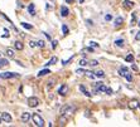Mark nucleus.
<instances>
[{
    "mask_svg": "<svg viewBox=\"0 0 140 127\" xmlns=\"http://www.w3.org/2000/svg\"><path fill=\"white\" fill-rule=\"evenodd\" d=\"M76 112V106L73 104H65L61 107V110H59V113H61L62 116H67V115H72Z\"/></svg>",
    "mask_w": 140,
    "mask_h": 127,
    "instance_id": "nucleus-1",
    "label": "nucleus"
},
{
    "mask_svg": "<svg viewBox=\"0 0 140 127\" xmlns=\"http://www.w3.org/2000/svg\"><path fill=\"white\" fill-rule=\"evenodd\" d=\"M32 120H33L34 125L38 126V127H43V126H44V120H43L41 116H39L38 113H33V115H32Z\"/></svg>",
    "mask_w": 140,
    "mask_h": 127,
    "instance_id": "nucleus-2",
    "label": "nucleus"
},
{
    "mask_svg": "<svg viewBox=\"0 0 140 127\" xmlns=\"http://www.w3.org/2000/svg\"><path fill=\"white\" fill-rule=\"evenodd\" d=\"M20 76V73H15V72H4L0 73V79H10V78H18Z\"/></svg>",
    "mask_w": 140,
    "mask_h": 127,
    "instance_id": "nucleus-3",
    "label": "nucleus"
},
{
    "mask_svg": "<svg viewBox=\"0 0 140 127\" xmlns=\"http://www.w3.org/2000/svg\"><path fill=\"white\" fill-rule=\"evenodd\" d=\"M39 104V99L37 98V97H29L28 98V106L29 107H37V106Z\"/></svg>",
    "mask_w": 140,
    "mask_h": 127,
    "instance_id": "nucleus-4",
    "label": "nucleus"
},
{
    "mask_svg": "<svg viewBox=\"0 0 140 127\" xmlns=\"http://www.w3.org/2000/svg\"><path fill=\"white\" fill-rule=\"evenodd\" d=\"M58 93L61 96H66L68 93V86L67 84H62V86L59 87V89H58Z\"/></svg>",
    "mask_w": 140,
    "mask_h": 127,
    "instance_id": "nucleus-5",
    "label": "nucleus"
},
{
    "mask_svg": "<svg viewBox=\"0 0 140 127\" xmlns=\"http://www.w3.org/2000/svg\"><path fill=\"white\" fill-rule=\"evenodd\" d=\"M0 117H1V120H3L4 122H8V123H9V122H11V120H13V118H11V116H10L8 112H3Z\"/></svg>",
    "mask_w": 140,
    "mask_h": 127,
    "instance_id": "nucleus-6",
    "label": "nucleus"
},
{
    "mask_svg": "<svg viewBox=\"0 0 140 127\" xmlns=\"http://www.w3.org/2000/svg\"><path fill=\"white\" fill-rule=\"evenodd\" d=\"M123 23H124V18H123V16H117V18L114 20V25H115L116 28H117V27H121Z\"/></svg>",
    "mask_w": 140,
    "mask_h": 127,
    "instance_id": "nucleus-7",
    "label": "nucleus"
},
{
    "mask_svg": "<svg viewBox=\"0 0 140 127\" xmlns=\"http://www.w3.org/2000/svg\"><path fill=\"white\" fill-rule=\"evenodd\" d=\"M138 107H139V102L136 99H133V101L129 102V108L130 110H136Z\"/></svg>",
    "mask_w": 140,
    "mask_h": 127,
    "instance_id": "nucleus-8",
    "label": "nucleus"
},
{
    "mask_svg": "<svg viewBox=\"0 0 140 127\" xmlns=\"http://www.w3.org/2000/svg\"><path fill=\"white\" fill-rule=\"evenodd\" d=\"M14 48H15L16 50H23V48H24V44L22 43L20 40H16L15 43H14Z\"/></svg>",
    "mask_w": 140,
    "mask_h": 127,
    "instance_id": "nucleus-9",
    "label": "nucleus"
},
{
    "mask_svg": "<svg viewBox=\"0 0 140 127\" xmlns=\"http://www.w3.org/2000/svg\"><path fill=\"white\" fill-rule=\"evenodd\" d=\"M128 72H129V68H128V67H125V66H123L121 68L119 69V74L121 76V77H125V74H126Z\"/></svg>",
    "mask_w": 140,
    "mask_h": 127,
    "instance_id": "nucleus-10",
    "label": "nucleus"
},
{
    "mask_svg": "<svg viewBox=\"0 0 140 127\" xmlns=\"http://www.w3.org/2000/svg\"><path fill=\"white\" fill-rule=\"evenodd\" d=\"M28 11H29L30 15H35V6H34L33 3H30V4L28 5Z\"/></svg>",
    "mask_w": 140,
    "mask_h": 127,
    "instance_id": "nucleus-11",
    "label": "nucleus"
},
{
    "mask_svg": "<svg viewBox=\"0 0 140 127\" xmlns=\"http://www.w3.org/2000/svg\"><path fill=\"white\" fill-rule=\"evenodd\" d=\"M68 14H70L68 8H67V6H65V5H63V6H61V15H62V16H67Z\"/></svg>",
    "mask_w": 140,
    "mask_h": 127,
    "instance_id": "nucleus-12",
    "label": "nucleus"
},
{
    "mask_svg": "<svg viewBox=\"0 0 140 127\" xmlns=\"http://www.w3.org/2000/svg\"><path fill=\"white\" fill-rule=\"evenodd\" d=\"M8 64H9L8 59H5V58H0V68H4V67H6Z\"/></svg>",
    "mask_w": 140,
    "mask_h": 127,
    "instance_id": "nucleus-13",
    "label": "nucleus"
},
{
    "mask_svg": "<svg viewBox=\"0 0 140 127\" xmlns=\"http://www.w3.org/2000/svg\"><path fill=\"white\" fill-rule=\"evenodd\" d=\"M29 120H30V113L24 112V113L22 115V121H23V122H28Z\"/></svg>",
    "mask_w": 140,
    "mask_h": 127,
    "instance_id": "nucleus-14",
    "label": "nucleus"
},
{
    "mask_svg": "<svg viewBox=\"0 0 140 127\" xmlns=\"http://www.w3.org/2000/svg\"><path fill=\"white\" fill-rule=\"evenodd\" d=\"M124 6H125L126 9H131V8L134 6V3L131 1V0H125V1H124Z\"/></svg>",
    "mask_w": 140,
    "mask_h": 127,
    "instance_id": "nucleus-15",
    "label": "nucleus"
},
{
    "mask_svg": "<svg viewBox=\"0 0 140 127\" xmlns=\"http://www.w3.org/2000/svg\"><path fill=\"white\" fill-rule=\"evenodd\" d=\"M49 73H51L49 69H42V71L38 72V77H43V76H47V74H49Z\"/></svg>",
    "mask_w": 140,
    "mask_h": 127,
    "instance_id": "nucleus-16",
    "label": "nucleus"
},
{
    "mask_svg": "<svg viewBox=\"0 0 140 127\" xmlns=\"http://www.w3.org/2000/svg\"><path fill=\"white\" fill-rule=\"evenodd\" d=\"M115 45L119 48H123L124 47V39H116L115 40Z\"/></svg>",
    "mask_w": 140,
    "mask_h": 127,
    "instance_id": "nucleus-17",
    "label": "nucleus"
},
{
    "mask_svg": "<svg viewBox=\"0 0 140 127\" xmlns=\"http://www.w3.org/2000/svg\"><path fill=\"white\" fill-rule=\"evenodd\" d=\"M79 91H81L85 96H87V97H91V93H88L87 92V89L85 88V86H79Z\"/></svg>",
    "mask_w": 140,
    "mask_h": 127,
    "instance_id": "nucleus-18",
    "label": "nucleus"
},
{
    "mask_svg": "<svg viewBox=\"0 0 140 127\" xmlns=\"http://www.w3.org/2000/svg\"><path fill=\"white\" fill-rule=\"evenodd\" d=\"M57 60H58V58H57V57H52V58L49 59V62H48V63H46V66H51V64H56V63H57Z\"/></svg>",
    "mask_w": 140,
    "mask_h": 127,
    "instance_id": "nucleus-19",
    "label": "nucleus"
},
{
    "mask_svg": "<svg viewBox=\"0 0 140 127\" xmlns=\"http://www.w3.org/2000/svg\"><path fill=\"white\" fill-rule=\"evenodd\" d=\"M20 24H22L23 28H25V29H28V30H32V29H33V25H32V24H28V23H24V22L20 23Z\"/></svg>",
    "mask_w": 140,
    "mask_h": 127,
    "instance_id": "nucleus-20",
    "label": "nucleus"
},
{
    "mask_svg": "<svg viewBox=\"0 0 140 127\" xmlns=\"http://www.w3.org/2000/svg\"><path fill=\"white\" fill-rule=\"evenodd\" d=\"M85 73H86V76H87L88 78H91V79H93V78H96V76H95V73H93V72H91V71H85Z\"/></svg>",
    "mask_w": 140,
    "mask_h": 127,
    "instance_id": "nucleus-21",
    "label": "nucleus"
},
{
    "mask_svg": "<svg viewBox=\"0 0 140 127\" xmlns=\"http://www.w3.org/2000/svg\"><path fill=\"white\" fill-rule=\"evenodd\" d=\"M95 76L98 77V78H104L105 77V73H104V71H97V72H95Z\"/></svg>",
    "mask_w": 140,
    "mask_h": 127,
    "instance_id": "nucleus-22",
    "label": "nucleus"
},
{
    "mask_svg": "<svg viewBox=\"0 0 140 127\" xmlns=\"http://www.w3.org/2000/svg\"><path fill=\"white\" fill-rule=\"evenodd\" d=\"M14 54H15V53H14V49H10V48H8V49H6V55H8V57L13 58V57H14Z\"/></svg>",
    "mask_w": 140,
    "mask_h": 127,
    "instance_id": "nucleus-23",
    "label": "nucleus"
},
{
    "mask_svg": "<svg viewBox=\"0 0 140 127\" xmlns=\"http://www.w3.org/2000/svg\"><path fill=\"white\" fill-rule=\"evenodd\" d=\"M125 60H126V62H129V63H133V62H134V55H133V54H129V55H126Z\"/></svg>",
    "mask_w": 140,
    "mask_h": 127,
    "instance_id": "nucleus-24",
    "label": "nucleus"
},
{
    "mask_svg": "<svg viewBox=\"0 0 140 127\" xmlns=\"http://www.w3.org/2000/svg\"><path fill=\"white\" fill-rule=\"evenodd\" d=\"M88 64H90L91 67H96V66H98V62H97L96 59H92V60L88 62Z\"/></svg>",
    "mask_w": 140,
    "mask_h": 127,
    "instance_id": "nucleus-25",
    "label": "nucleus"
},
{
    "mask_svg": "<svg viewBox=\"0 0 140 127\" xmlns=\"http://www.w3.org/2000/svg\"><path fill=\"white\" fill-rule=\"evenodd\" d=\"M78 64H79V66H82V67H85V66H87V64H88V60H87V59H81Z\"/></svg>",
    "mask_w": 140,
    "mask_h": 127,
    "instance_id": "nucleus-26",
    "label": "nucleus"
},
{
    "mask_svg": "<svg viewBox=\"0 0 140 127\" xmlns=\"http://www.w3.org/2000/svg\"><path fill=\"white\" fill-rule=\"evenodd\" d=\"M62 32H63V34H65V35H67V34H68V32H70V30H68V27H67L66 24H63V25H62Z\"/></svg>",
    "mask_w": 140,
    "mask_h": 127,
    "instance_id": "nucleus-27",
    "label": "nucleus"
},
{
    "mask_svg": "<svg viewBox=\"0 0 140 127\" xmlns=\"http://www.w3.org/2000/svg\"><path fill=\"white\" fill-rule=\"evenodd\" d=\"M37 47L43 48V47H44V40H42V39H41V40H38V42H37Z\"/></svg>",
    "mask_w": 140,
    "mask_h": 127,
    "instance_id": "nucleus-28",
    "label": "nucleus"
},
{
    "mask_svg": "<svg viewBox=\"0 0 140 127\" xmlns=\"http://www.w3.org/2000/svg\"><path fill=\"white\" fill-rule=\"evenodd\" d=\"M125 78H126V81H128V82H131V81H133V76H131L129 72L125 74Z\"/></svg>",
    "mask_w": 140,
    "mask_h": 127,
    "instance_id": "nucleus-29",
    "label": "nucleus"
},
{
    "mask_svg": "<svg viewBox=\"0 0 140 127\" xmlns=\"http://www.w3.org/2000/svg\"><path fill=\"white\" fill-rule=\"evenodd\" d=\"M86 52H90V53H92V52H93V48H92V47H88V48H85V49H82V53H86Z\"/></svg>",
    "mask_w": 140,
    "mask_h": 127,
    "instance_id": "nucleus-30",
    "label": "nucleus"
},
{
    "mask_svg": "<svg viewBox=\"0 0 140 127\" xmlns=\"http://www.w3.org/2000/svg\"><path fill=\"white\" fill-rule=\"evenodd\" d=\"M29 47H30V48H35V47H37V42L30 40V42H29Z\"/></svg>",
    "mask_w": 140,
    "mask_h": 127,
    "instance_id": "nucleus-31",
    "label": "nucleus"
},
{
    "mask_svg": "<svg viewBox=\"0 0 140 127\" xmlns=\"http://www.w3.org/2000/svg\"><path fill=\"white\" fill-rule=\"evenodd\" d=\"M57 45H58V42H57V40H52V48H53V49H56V48H57Z\"/></svg>",
    "mask_w": 140,
    "mask_h": 127,
    "instance_id": "nucleus-32",
    "label": "nucleus"
},
{
    "mask_svg": "<svg viewBox=\"0 0 140 127\" xmlns=\"http://www.w3.org/2000/svg\"><path fill=\"white\" fill-rule=\"evenodd\" d=\"M106 94H109V96H111L112 93H114V91L111 89V88H106V92H105Z\"/></svg>",
    "mask_w": 140,
    "mask_h": 127,
    "instance_id": "nucleus-33",
    "label": "nucleus"
},
{
    "mask_svg": "<svg viewBox=\"0 0 140 127\" xmlns=\"http://www.w3.org/2000/svg\"><path fill=\"white\" fill-rule=\"evenodd\" d=\"M90 45H91V47H96V48H98V47H100V45L96 43V42H90Z\"/></svg>",
    "mask_w": 140,
    "mask_h": 127,
    "instance_id": "nucleus-34",
    "label": "nucleus"
},
{
    "mask_svg": "<svg viewBox=\"0 0 140 127\" xmlns=\"http://www.w3.org/2000/svg\"><path fill=\"white\" fill-rule=\"evenodd\" d=\"M112 19V16L110 15V14H107V15H105V20H106V22H110V20Z\"/></svg>",
    "mask_w": 140,
    "mask_h": 127,
    "instance_id": "nucleus-35",
    "label": "nucleus"
},
{
    "mask_svg": "<svg viewBox=\"0 0 140 127\" xmlns=\"http://www.w3.org/2000/svg\"><path fill=\"white\" fill-rule=\"evenodd\" d=\"M54 82H56V79L49 81V82H48V86H49V87H53V86H54Z\"/></svg>",
    "mask_w": 140,
    "mask_h": 127,
    "instance_id": "nucleus-36",
    "label": "nucleus"
},
{
    "mask_svg": "<svg viewBox=\"0 0 140 127\" xmlns=\"http://www.w3.org/2000/svg\"><path fill=\"white\" fill-rule=\"evenodd\" d=\"M76 73H77V74H85V71H83V69H77Z\"/></svg>",
    "mask_w": 140,
    "mask_h": 127,
    "instance_id": "nucleus-37",
    "label": "nucleus"
},
{
    "mask_svg": "<svg viewBox=\"0 0 140 127\" xmlns=\"http://www.w3.org/2000/svg\"><path fill=\"white\" fill-rule=\"evenodd\" d=\"M135 39H136V40H140V32H138V33H136V35H135Z\"/></svg>",
    "mask_w": 140,
    "mask_h": 127,
    "instance_id": "nucleus-38",
    "label": "nucleus"
},
{
    "mask_svg": "<svg viewBox=\"0 0 140 127\" xmlns=\"http://www.w3.org/2000/svg\"><path fill=\"white\" fill-rule=\"evenodd\" d=\"M43 34H44V35H46V37H47V38H48V39H49V40H51V37H49V35H48V34H47V33H46V32H43Z\"/></svg>",
    "mask_w": 140,
    "mask_h": 127,
    "instance_id": "nucleus-39",
    "label": "nucleus"
},
{
    "mask_svg": "<svg viewBox=\"0 0 140 127\" xmlns=\"http://www.w3.org/2000/svg\"><path fill=\"white\" fill-rule=\"evenodd\" d=\"M131 68H133V69H134V71H138V67H136V66H135V64H133V67H131Z\"/></svg>",
    "mask_w": 140,
    "mask_h": 127,
    "instance_id": "nucleus-40",
    "label": "nucleus"
},
{
    "mask_svg": "<svg viewBox=\"0 0 140 127\" xmlns=\"http://www.w3.org/2000/svg\"><path fill=\"white\" fill-rule=\"evenodd\" d=\"M85 1V0H79V3H83Z\"/></svg>",
    "mask_w": 140,
    "mask_h": 127,
    "instance_id": "nucleus-41",
    "label": "nucleus"
},
{
    "mask_svg": "<svg viewBox=\"0 0 140 127\" xmlns=\"http://www.w3.org/2000/svg\"><path fill=\"white\" fill-rule=\"evenodd\" d=\"M1 121H3V120H1V117H0V123H1Z\"/></svg>",
    "mask_w": 140,
    "mask_h": 127,
    "instance_id": "nucleus-42",
    "label": "nucleus"
},
{
    "mask_svg": "<svg viewBox=\"0 0 140 127\" xmlns=\"http://www.w3.org/2000/svg\"><path fill=\"white\" fill-rule=\"evenodd\" d=\"M139 108H140V102H139Z\"/></svg>",
    "mask_w": 140,
    "mask_h": 127,
    "instance_id": "nucleus-43",
    "label": "nucleus"
},
{
    "mask_svg": "<svg viewBox=\"0 0 140 127\" xmlns=\"http://www.w3.org/2000/svg\"><path fill=\"white\" fill-rule=\"evenodd\" d=\"M139 27H140V22H139Z\"/></svg>",
    "mask_w": 140,
    "mask_h": 127,
    "instance_id": "nucleus-44",
    "label": "nucleus"
}]
</instances>
